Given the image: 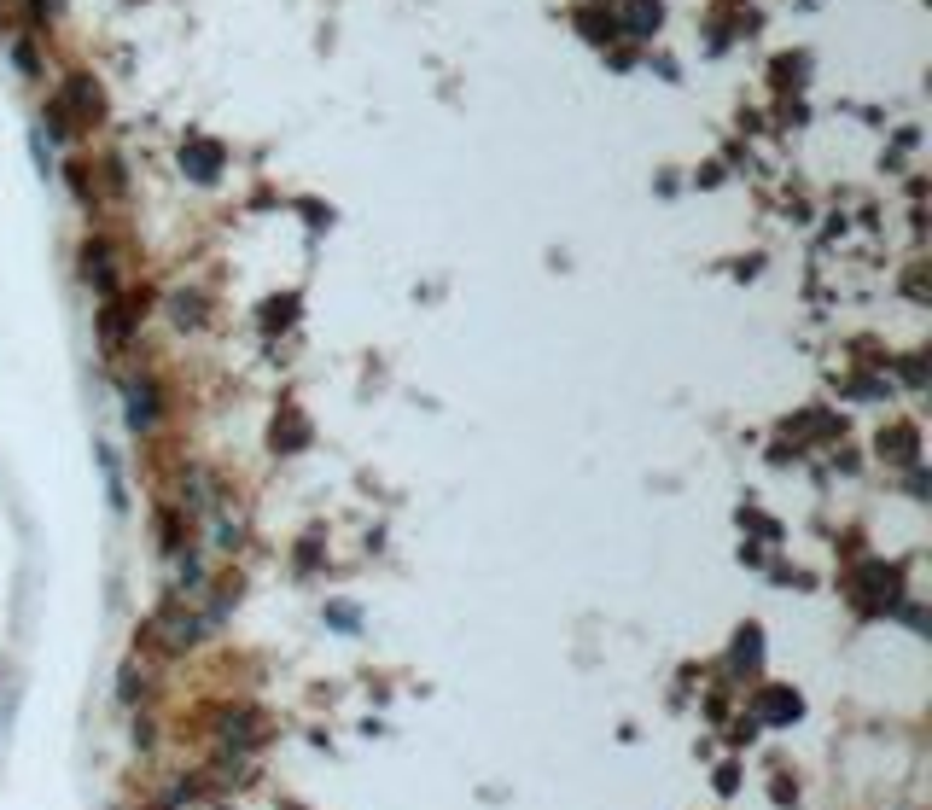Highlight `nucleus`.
I'll use <instances>...</instances> for the list:
<instances>
[{"label":"nucleus","instance_id":"nucleus-8","mask_svg":"<svg viewBox=\"0 0 932 810\" xmlns=\"http://www.w3.org/2000/svg\"><path fill=\"white\" fill-rule=\"evenodd\" d=\"M653 24H659V6H653V0H624V30L647 35Z\"/></svg>","mask_w":932,"mask_h":810},{"label":"nucleus","instance_id":"nucleus-9","mask_svg":"<svg viewBox=\"0 0 932 810\" xmlns=\"http://www.w3.org/2000/svg\"><path fill=\"white\" fill-rule=\"evenodd\" d=\"M758 647H764V636H758V630H746V636L734 642V671H752V665H758Z\"/></svg>","mask_w":932,"mask_h":810},{"label":"nucleus","instance_id":"nucleus-7","mask_svg":"<svg viewBox=\"0 0 932 810\" xmlns=\"http://www.w3.org/2000/svg\"><path fill=\"white\" fill-rule=\"evenodd\" d=\"M152 414H158L152 385H129V426H152Z\"/></svg>","mask_w":932,"mask_h":810},{"label":"nucleus","instance_id":"nucleus-3","mask_svg":"<svg viewBox=\"0 0 932 810\" xmlns=\"http://www.w3.org/2000/svg\"><path fill=\"white\" fill-rule=\"evenodd\" d=\"M181 164L193 169L199 181H210V175L222 169V146H210V140H187V152H181Z\"/></svg>","mask_w":932,"mask_h":810},{"label":"nucleus","instance_id":"nucleus-1","mask_svg":"<svg viewBox=\"0 0 932 810\" xmlns=\"http://www.w3.org/2000/svg\"><path fill=\"white\" fill-rule=\"evenodd\" d=\"M898 595V566H880V560H868L863 577H857V601L868 612H886V601Z\"/></svg>","mask_w":932,"mask_h":810},{"label":"nucleus","instance_id":"nucleus-6","mask_svg":"<svg viewBox=\"0 0 932 810\" xmlns=\"http://www.w3.org/2000/svg\"><path fill=\"white\" fill-rule=\"evenodd\" d=\"M251 735H257V717H251V711H228V717H222V741H233L239 752L251 746Z\"/></svg>","mask_w":932,"mask_h":810},{"label":"nucleus","instance_id":"nucleus-4","mask_svg":"<svg viewBox=\"0 0 932 810\" xmlns=\"http://www.w3.org/2000/svg\"><path fill=\"white\" fill-rule=\"evenodd\" d=\"M880 455H886V461H898V467H915V432H909V426L880 432Z\"/></svg>","mask_w":932,"mask_h":810},{"label":"nucleus","instance_id":"nucleus-5","mask_svg":"<svg viewBox=\"0 0 932 810\" xmlns=\"http://www.w3.org/2000/svg\"><path fill=\"white\" fill-rule=\"evenodd\" d=\"M158 636H164L169 647H181V642H193V636H199V618H187V607H175L164 618V624H158Z\"/></svg>","mask_w":932,"mask_h":810},{"label":"nucleus","instance_id":"nucleus-2","mask_svg":"<svg viewBox=\"0 0 932 810\" xmlns=\"http://www.w3.org/2000/svg\"><path fill=\"white\" fill-rule=\"evenodd\" d=\"M799 694H793V688H764V694H758V717H764V723H793V717H799Z\"/></svg>","mask_w":932,"mask_h":810}]
</instances>
